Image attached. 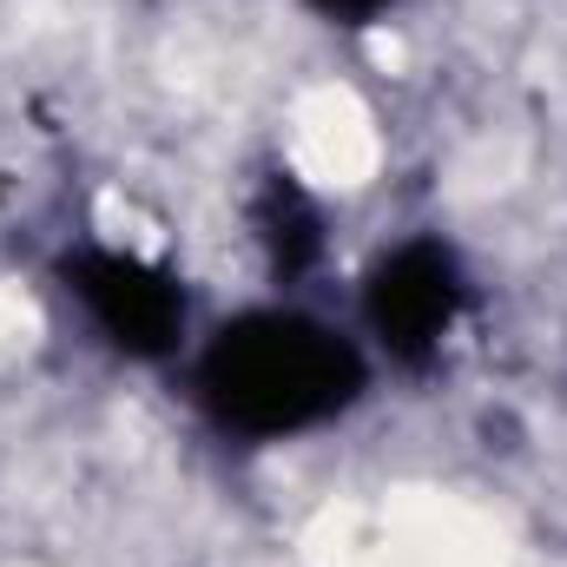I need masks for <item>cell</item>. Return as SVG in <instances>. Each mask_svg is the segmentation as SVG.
<instances>
[{"mask_svg":"<svg viewBox=\"0 0 567 567\" xmlns=\"http://www.w3.org/2000/svg\"><path fill=\"white\" fill-rule=\"evenodd\" d=\"M198 390L225 429L290 435V429L337 416L363 390V363L323 323L265 310V317L218 330V343L198 363Z\"/></svg>","mask_w":567,"mask_h":567,"instance_id":"6da1fadb","label":"cell"},{"mask_svg":"<svg viewBox=\"0 0 567 567\" xmlns=\"http://www.w3.org/2000/svg\"><path fill=\"white\" fill-rule=\"evenodd\" d=\"M330 20H370V13H383L390 0H317Z\"/></svg>","mask_w":567,"mask_h":567,"instance_id":"5b68a950","label":"cell"},{"mask_svg":"<svg viewBox=\"0 0 567 567\" xmlns=\"http://www.w3.org/2000/svg\"><path fill=\"white\" fill-rule=\"evenodd\" d=\"M258 238H265V251H271V265H278L284 278L290 271H303L317 251H323V225H317V205L290 185V178H271L265 185V198H258Z\"/></svg>","mask_w":567,"mask_h":567,"instance_id":"277c9868","label":"cell"},{"mask_svg":"<svg viewBox=\"0 0 567 567\" xmlns=\"http://www.w3.org/2000/svg\"><path fill=\"white\" fill-rule=\"evenodd\" d=\"M455 310H462V271L442 245H403L370 278V323L403 363H423L442 350Z\"/></svg>","mask_w":567,"mask_h":567,"instance_id":"3957f363","label":"cell"},{"mask_svg":"<svg viewBox=\"0 0 567 567\" xmlns=\"http://www.w3.org/2000/svg\"><path fill=\"white\" fill-rule=\"evenodd\" d=\"M66 284L80 290V303L93 310V323L133 350V357H165L185 330V297L165 271H152L140 258H120V251H80L66 265Z\"/></svg>","mask_w":567,"mask_h":567,"instance_id":"7a4b0ae2","label":"cell"}]
</instances>
